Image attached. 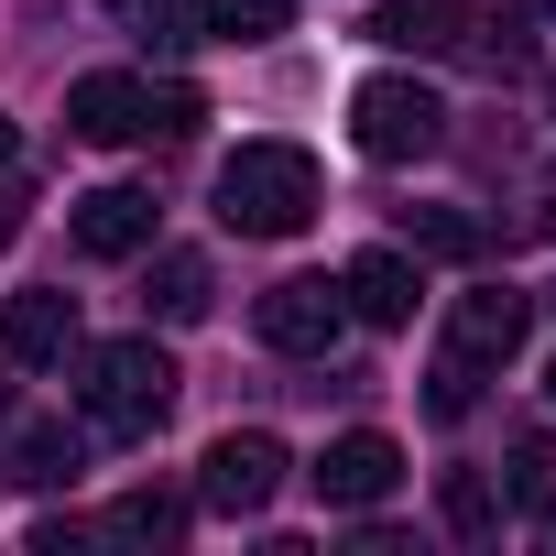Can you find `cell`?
Wrapping results in <instances>:
<instances>
[{
    "label": "cell",
    "mask_w": 556,
    "mask_h": 556,
    "mask_svg": "<svg viewBox=\"0 0 556 556\" xmlns=\"http://www.w3.org/2000/svg\"><path fill=\"white\" fill-rule=\"evenodd\" d=\"M218 218L240 240H295L317 218V153L306 142H240L218 164Z\"/></svg>",
    "instance_id": "cell-1"
},
{
    "label": "cell",
    "mask_w": 556,
    "mask_h": 556,
    "mask_svg": "<svg viewBox=\"0 0 556 556\" xmlns=\"http://www.w3.org/2000/svg\"><path fill=\"white\" fill-rule=\"evenodd\" d=\"M77 404H88L99 437H153V426L175 415V361H164L153 339H110V350H88Z\"/></svg>",
    "instance_id": "cell-2"
},
{
    "label": "cell",
    "mask_w": 556,
    "mask_h": 556,
    "mask_svg": "<svg viewBox=\"0 0 556 556\" xmlns=\"http://www.w3.org/2000/svg\"><path fill=\"white\" fill-rule=\"evenodd\" d=\"M350 142H361L371 164H415V153L447 142V99L415 88V77H361V88H350Z\"/></svg>",
    "instance_id": "cell-3"
},
{
    "label": "cell",
    "mask_w": 556,
    "mask_h": 556,
    "mask_svg": "<svg viewBox=\"0 0 556 556\" xmlns=\"http://www.w3.org/2000/svg\"><path fill=\"white\" fill-rule=\"evenodd\" d=\"M285 437H262V426H229L207 458H197V502L207 513H229V523H251V513H273V491H285Z\"/></svg>",
    "instance_id": "cell-4"
},
{
    "label": "cell",
    "mask_w": 556,
    "mask_h": 556,
    "mask_svg": "<svg viewBox=\"0 0 556 556\" xmlns=\"http://www.w3.org/2000/svg\"><path fill=\"white\" fill-rule=\"evenodd\" d=\"M251 328H262V350H285V361H328L339 328H350V295L317 285V273H295V285H273V295L251 306Z\"/></svg>",
    "instance_id": "cell-5"
},
{
    "label": "cell",
    "mask_w": 556,
    "mask_h": 556,
    "mask_svg": "<svg viewBox=\"0 0 556 556\" xmlns=\"http://www.w3.org/2000/svg\"><path fill=\"white\" fill-rule=\"evenodd\" d=\"M306 480H317V502H328V513H371V502H393L404 447H393L382 426H350V437H328V458H317Z\"/></svg>",
    "instance_id": "cell-6"
},
{
    "label": "cell",
    "mask_w": 556,
    "mask_h": 556,
    "mask_svg": "<svg viewBox=\"0 0 556 556\" xmlns=\"http://www.w3.org/2000/svg\"><path fill=\"white\" fill-rule=\"evenodd\" d=\"M523 328H534V295H513V285H469V295L447 306V361L491 371V361L523 350Z\"/></svg>",
    "instance_id": "cell-7"
},
{
    "label": "cell",
    "mask_w": 556,
    "mask_h": 556,
    "mask_svg": "<svg viewBox=\"0 0 556 556\" xmlns=\"http://www.w3.org/2000/svg\"><path fill=\"white\" fill-rule=\"evenodd\" d=\"M66 350H77V295L34 285V295L0 306V361H12V371H55Z\"/></svg>",
    "instance_id": "cell-8"
},
{
    "label": "cell",
    "mask_w": 556,
    "mask_h": 556,
    "mask_svg": "<svg viewBox=\"0 0 556 556\" xmlns=\"http://www.w3.org/2000/svg\"><path fill=\"white\" fill-rule=\"evenodd\" d=\"M66 229H77L88 262H131V251H153V197L142 186H88Z\"/></svg>",
    "instance_id": "cell-9"
},
{
    "label": "cell",
    "mask_w": 556,
    "mask_h": 556,
    "mask_svg": "<svg viewBox=\"0 0 556 556\" xmlns=\"http://www.w3.org/2000/svg\"><path fill=\"white\" fill-rule=\"evenodd\" d=\"M361 34L393 45V55H458V45L480 34V12H469V0H382Z\"/></svg>",
    "instance_id": "cell-10"
},
{
    "label": "cell",
    "mask_w": 556,
    "mask_h": 556,
    "mask_svg": "<svg viewBox=\"0 0 556 556\" xmlns=\"http://www.w3.org/2000/svg\"><path fill=\"white\" fill-rule=\"evenodd\" d=\"M66 131L77 142H142V77H121V66H99V77H77L66 88Z\"/></svg>",
    "instance_id": "cell-11"
},
{
    "label": "cell",
    "mask_w": 556,
    "mask_h": 556,
    "mask_svg": "<svg viewBox=\"0 0 556 556\" xmlns=\"http://www.w3.org/2000/svg\"><path fill=\"white\" fill-rule=\"evenodd\" d=\"M339 295H350V317H371V328H404L426 285H415V262H404V251L382 240V251H361V262L339 273Z\"/></svg>",
    "instance_id": "cell-12"
},
{
    "label": "cell",
    "mask_w": 556,
    "mask_h": 556,
    "mask_svg": "<svg viewBox=\"0 0 556 556\" xmlns=\"http://www.w3.org/2000/svg\"><path fill=\"white\" fill-rule=\"evenodd\" d=\"M142 306H153L164 328H197V317L218 306V273H207V251H164V262H153V285H142Z\"/></svg>",
    "instance_id": "cell-13"
},
{
    "label": "cell",
    "mask_w": 556,
    "mask_h": 556,
    "mask_svg": "<svg viewBox=\"0 0 556 556\" xmlns=\"http://www.w3.org/2000/svg\"><path fill=\"white\" fill-rule=\"evenodd\" d=\"M77 469H88V437H77V426H23V437H12V480H23V491H66Z\"/></svg>",
    "instance_id": "cell-14"
},
{
    "label": "cell",
    "mask_w": 556,
    "mask_h": 556,
    "mask_svg": "<svg viewBox=\"0 0 556 556\" xmlns=\"http://www.w3.org/2000/svg\"><path fill=\"white\" fill-rule=\"evenodd\" d=\"M186 523H197V502H186V491H131L99 534H110V545H186Z\"/></svg>",
    "instance_id": "cell-15"
},
{
    "label": "cell",
    "mask_w": 556,
    "mask_h": 556,
    "mask_svg": "<svg viewBox=\"0 0 556 556\" xmlns=\"http://www.w3.org/2000/svg\"><path fill=\"white\" fill-rule=\"evenodd\" d=\"M437 513H447V534H491L502 523V480L491 469H447L437 480Z\"/></svg>",
    "instance_id": "cell-16"
},
{
    "label": "cell",
    "mask_w": 556,
    "mask_h": 556,
    "mask_svg": "<svg viewBox=\"0 0 556 556\" xmlns=\"http://www.w3.org/2000/svg\"><path fill=\"white\" fill-rule=\"evenodd\" d=\"M285 12H295V0H197V23L229 34V45H273V34H285Z\"/></svg>",
    "instance_id": "cell-17"
},
{
    "label": "cell",
    "mask_w": 556,
    "mask_h": 556,
    "mask_svg": "<svg viewBox=\"0 0 556 556\" xmlns=\"http://www.w3.org/2000/svg\"><path fill=\"white\" fill-rule=\"evenodd\" d=\"M404 229H415V251H437V262H480V218H458V207H415Z\"/></svg>",
    "instance_id": "cell-18"
},
{
    "label": "cell",
    "mask_w": 556,
    "mask_h": 556,
    "mask_svg": "<svg viewBox=\"0 0 556 556\" xmlns=\"http://www.w3.org/2000/svg\"><path fill=\"white\" fill-rule=\"evenodd\" d=\"M502 502L556 513V437H523V447H513V491H502Z\"/></svg>",
    "instance_id": "cell-19"
},
{
    "label": "cell",
    "mask_w": 556,
    "mask_h": 556,
    "mask_svg": "<svg viewBox=\"0 0 556 556\" xmlns=\"http://www.w3.org/2000/svg\"><path fill=\"white\" fill-rule=\"evenodd\" d=\"M197 121H207V99H197V88H142V131H164V142H186Z\"/></svg>",
    "instance_id": "cell-20"
},
{
    "label": "cell",
    "mask_w": 556,
    "mask_h": 556,
    "mask_svg": "<svg viewBox=\"0 0 556 556\" xmlns=\"http://www.w3.org/2000/svg\"><path fill=\"white\" fill-rule=\"evenodd\" d=\"M469 393H480V371H469V361H437V382H426V415H469Z\"/></svg>",
    "instance_id": "cell-21"
},
{
    "label": "cell",
    "mask_w": 556,
    "mask_h": 556,
    "mask_svg": "<svg viewBox=\"0 0 556 556\" xmlns=\"http://www.w3.org/2000/svg\"><path fill=\"white\" fill-rule=\"evenodd\" d=\"M23 218H34V186H23L12 164H0V251H12V240H23Z\"/></svg>",
    "instance_id": "cell-22"
},
{
    "label": "cell",
    "mask_w": 556,
    "mask_h": 556,
    "mask_svg": "<svg viewBox=\"0 0 556 556\" xmlns=\"http://www.w3.org/2000/svg\"><path fill=\"white\" fill-rule=\"evenodd\" d=\"M534 229H556V175H545V197H534Z\"/></svg>",
    "instance_id": "cell-23"
},
{
    "label": "cell",
    "mask_w": 556,
    "mask_h": 556,
    "mask_svg": "<svg viewBox=\"0 0 556 556\" xmlns=\"http://www.w3.org/2000/svg\"><path fill=\"white\" fill-rule=\"evenodd\" d=\"M0 164H12V121H0Z\"/></svg>",
    "instance_id": "cell-24"
},
{
    "label": "cell",
    "mask_w": 556,
    "mask_h": 556,
    "mask_svg": "<svg viewBox=\"0 0 556 556\" xmlns=\"http://www.w3.org/2000/svg\"><path fill=\"white\" fill-rule=\"evenodd\" d=\"M545 393H556V361H545Z\"/></svg>",
    "instance_id": "cell-25"
}]
</instances>
